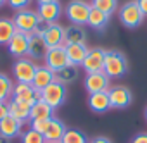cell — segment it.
Here are the masks:
<instances>
[{
	"mask_svg": "<svg viewBox=\"0 0 147 143\" xmlns=\"http://www.w3.org/2000/svg\"><path fill=\"white\" fill-rule=\"evenodd\" d=\"M42 100L47 102L52 109H57L64 104L66 100V86L59 81H54L50 83L47 88L42 90Z\"/></svg>",
	"mask_w": 147,
	"mask_h": 143,
	"instance_id": "7",
	"label": "cell"
},
{
	"mask_svg": "<svg viewBox=\"0 0 147 143\" xmlns=\"http://www.w3.org/2000/svg\"><path fill=\"white\" fill-rule=\"evenodd\" d=\"M21 143H47V141H45L42 133H38V131L30 128L28 131H24L21 134Z\"/></svg>",
	"mask_w": 147,
	"mask_h": 143,
	"instance_id": "30",
	"label": "cell"
},
{
	"mask_svg": "<svg viewBox=\"0 0 147 143\" xmlns=\"http://www.w3.org/2000/svg\"><path fill=\"white\" fill-rule=\"evenodd\" d=\"M42 38L45 40V43H47L49 48L61 47V45H64V28L59 23L49 24V28L45 29V33L42 35Z\"/></svg>",
	"mask_w": 147,
	"mask_h": 143,
	"instance_id": "14",
	"label": "cell"
},
{
	"mask_svg": "<svg viewBox=\"0 0 147 143\" xmlns=\"http://www.w3.org/2000/svg\"><path fill=\"white\" fill-rule=\"evenodd\" d=\"M36 67H38V64H35V60H31L30 57L16 59V62L12 64V74H14L18 83L31 85L35 73H36Z\"/></svg>",
	"mask_w": 147,
	"mask_h": 143,
	"instance_id": "4",
	"label": "cell"
},
{
	"mask_svg": "<svg viewBox=\"0 0 147 143\" xmlns=\"http://www.w3.org/2000/svg\"><path fill=\"white\" fill-rule=\"evenodd\" d=\"M12 23H14V26H16L18 31L33 35V29L40 23V16L36 14V11L23 9V11H16V14L12 17Z\"/></svg>",
	"mask_w": 147,
	"mask_h": 143,
	"instance_id": "5",
	"label": "cell"
},
{
	"mask_svg": "<svg viewBox=\"0 0 147 143\" xmlns=\"http://www.w3.org/2000/svg\"><path fill=\"white\" fill-rule=\"evenodd\" d=\"M76 78H78V67H76V65H71V64L55 73V81L62 83L64 86L69 85V83H73Z\"/></svg>",
	"mask_w": 147,
	"mask_h": 143,
	"instance_id": "26",
	"label": "cell"
},
{
	"mask_svg": "<svg viewBox=\"0 0 147 143\" xmlns=\"http://www.w3.org/2000/svg\"><path fill=\"white\" fill-rule=\"evenodd\" d=\"M104 57H106V50L102 48H88V53L85 57V60L82 62V67L85 69V73H102L104 71Z\"/></svg>",
	"mask_w": 147,
	"mask_h": 143,
	"instance_id": "10",
	"label": "cell"
},
{
	"mask_svg": "<svg viewBox=\"0 0 147 143\" xmlns=\"http://www.w3.org/2000/svg\"><path fill=\"white\" fill-rule=\"evenodd\" d=\"M9 116V102H0V121Z\"/></svg>",
	"mask_w": 147,
	"mask_h": 143,
	"instance_id": "34",
	"label": "cell"
},
{
	"mask_svg": "<svg viewBox=\"0 0 147 143\" xmlns=\"http://www.w3.org/2000/svg\"><path fill=\"white\" fill-rule=\"evenodd\" d=\"M61 143H88V138L80 129H66Z\"/></svg>",
	"mask_w": 147,
	"mask_h": 143,
	"instance_id": "28",
	"label": "cell"
},
{
	"mask_svg": "<svg viewBox=\"0 0 147 143\" xmlns=\"http://www.w3.org/2000/svg\"><path fill=\"white\" fill-rule=\"evenodd\" d=\"M36 14L40 16L42 21H45L49 24H54V23L59 21V17L62 14V5L59 4V0H55V2H49V4H42V5H38Z\"/></svg>",
	"mask_w": 147,
	"mask_h": 143,
	"instance_id": "13",
	"label": "cell"
},
{
	"mask_svg": "<svg viewBox=\"0 0 147 143\" xmlns=\"http://www.w3.org/2000/svg\"><path fill=\"white\" fill-rule=\"evenodd\" d=\"M137 4H138L140 11L144 12V16H147V0H137Z\"/></svg>",
	"mask_w": 147,
	"mask_h": 143,
	"instance_id": "37",
	"label": "cell"
},
{
	"mask_svg": "<svg viewBox=\"0 0 147 143\" xmlns=\"http://www.w3.org/2000/svg\"><path fill=\"white\" fill-rule=\"evenodd\" d=\"M21 129H23V122H19L12 116H7V117H4L2 121H0V134L9 138V140L19 136Z\"/></svg>",
	"mask_w": 147,
	"mask_h": 143,
	"instance_id": "19",
	"label": "cell"
},
{
	"mask_svg": "<svg viewBox=\"0 0 147 143\" xmlns=\"http://www.w3.org/2000/svg\"><path fill=\"white\" fill-rule=\"evenodd\" d=\"M16 26L12 23V19L9 17H2L0 19V45H7L11 41V38L16 35Z\"/></svg>",
	"mask_w": 147,
	"mask_h": 143,
	"instance_id": "25",
	"label": "cell"
},
{
	"mask_svg": "<svg viewBox=\"0 0 147 143\" xmlns=\"http://www.w3.org/2000/svg\"><path fill=\"white\" fill-rule=\"evenodd\" d=\"M7 4L14 11H23V9H26L31 4V0H7Z\"/></svg>",
	"mask_w": 147,
	"mask_h": 143,
	"instance_id": "31",
	"label": "cell"
},
{
	"mask_svg": "<svg viewBox=\"0 0 147 143\" xmlns=\"http://www.w3.org/2000/svg\"><path fill=\"white\" fill-rule=\"evenodd\" d=\"M107 95H109L111 109H126L131 104V100H133V95H131L130 88L123 86V85L111 86L107 90Z\"/></svg>",
	"mask_w": 147,
	"mask_h": 143,
	"instance_id": "8",
	"label": "cell"
},
{
	"mask_svg": "<svg viewBox=\"0 0 147 143\" xmlns=\"http://www.w3.org/2000/svg\"><path fill=\"white\" fill-rule=\"evenodd\" d=\"M71 43H87V31L83 29V26L69 24L67 28H64V45Z\"/></svg>",
	"mask_w": 147,
	"mask_h": 143,
	"instance_id": "21",
	"label": "cell"
},
{
	"mask_svg": "<svg viewBox=\"0 0 147 143\" xmlns=\"http://www.w3.org/2000/svg\"><path fill=\"white\" fill-rule=\"evenodd\" d=\"M54 81H55V73H54V71L49 69L47 65H38L31 85H33L38 92H42L43 88H47V86H49L50 83H54Z\"/></svg>",
	"mask_w": 147,
	"mask_h": 143,
	"instance_id": "17",
	"label": "cell"
},
{
	"mask_svg": "<svg viewBox=\"0 0 147 143\" xmlns=\"http://www.w3.org/2000/svg\"><path fill=\"white\" fill-rule=\"evenodd\" d=\"M49 121L50 119H45V121H33V122H30L31 124V129H35V131H38V133H45V129H47V126H49Z\"/></svg>",
	"mask_w": 147,
	"mask_h": 143,
	"instance_id": "32",
	"label": "cell"
},
{
	"mask_svg": "<svg viewBox=\"0 0 147 143\" xmlns=\"http://www.w3.org/2000/svg\"><path fill=\"white\" fill-rule=\"evenodd\" d=\"M88 143H113L107 136H95L92 141H88Z\"/></svg>",
	"mask_w": 147,
	"mask_h": 143,
	"instance_id": "36",
	"label": "cell"
},
{
	"mask_svg": "<svg viewBox=\"0 0 147 143\" xmlns=\"http://www.w3.org/2000/svg\"><path fill=\"white\" fill-rule=\"evenodd\" d=\"M30 36L28 33H21V31H16V35L11 38V41L7 43V48H9V53L16 59H23L28 55V45H30Z\"/></svg>",
	"mask_w": 147,
	"mask_h": 143,
	"instance_id": "12",
	"label": "cell"
},
{
	"mask_svg": "<svg viewBox=\"0 0 147 143\" xmlns=\"http://www.w3.org/2000/svg\"><path fill=\"white\" fill-rule=\"evenodd\" d=\"M42 98V92H38L33 85H26V83H16L14 85V92H12V98L19 104L30 105L33 107L38 100Z\"/></svg>",
	"mask_w": 147,
	"mask_h": 143,
	"instance_id": "6",
	"label": "cell"
},
{
	"mask_svg": "<svg viewBox=\"0 0 147 143\" xmlns=\"http://www.w3.org/2000/svg\"><path fill=\"white\" fill-rule=\"evenodd\" d=\"M30 105H24V104H19L16 100H9V116H12L14 119H18L19 122H26L30 121Z\"/></svg>",
	"mask_w": 147,
	"mask_h": 143,
	"instance_id": "24",
	"label": "cell"
},
{
	"mask_svg": "<svg viewBox=\"0 0 147 143\" xmlns=\"http://www.w3.org/2000/svg\"><path fill=\"white\" fill-rule=\"evenodd\" d=\"M49 28V23H45V21H42L40 19V23L36 24V28L33 29V35H38V36H42L43 33H45V29Z\"/></svg>",
	"mask_w": 147,
	"mask_h": 143,
	"instance_id": "33",
	"label": "cell"
},
{
	"mask_svg": "<svg viewBox=\"0 0 147 143\" xmlns=\"http://www.w3.org/2000/svg\"><path fill=\"white\" fill-rule=\"evenodd\" d=\"M12 92H14V83L12 80L0 73V102H9L12 98Z\"/></svg>",
	"mask_w": 147,
	"mask_h": 143,
	"instance_id": "27",
	"label": "cell"
},
{
	"mask_svg": "<svg viewBox=\"0 0 147 143\" xmlns=\"http://www.w3.org/2000/svg\"><path fill=\"white\" fill-rule=\"evenodd\" d=\"M109 81L111 78L104 73H90L85 76V90L88 92V95L92 93H99V92H107L111 86H109Z\"/></svg>",
	"mask_w": 147,
	"mask_h": 143,
	"instance_id": "11",
	"label": "cell"
},
{
	"mask_svg": "<svg viewBox=\"0 0 147 143\" xmlns=\"http://www.w3.org/2000/svg\"><path fill=\"white\" fill-rule=\"evenodd\" d=\"M5 4H7V0H0V9H2V7H4Z\"/></svg>",
	"mask_w": 147,
	"mask_h": 143,
	"instance_id": "40",
	"label": "cell"
},
{
	"mask_svg": "<svg viewBox=\"0 0 147 143\" xmlns=\"http://www.w3.org/2000/svg\"><path fill=\"white\" fill-rule=\"evenodd\" d=\"M45 65L49 69H52L54 73L64 69L66 65H69V60H67V55H66V47L61 45V47H52L47 50V55L43 59Z\"/></svg>",
	"mask_w": 147,
	"mask_h": 143,
	"instance_id": "9",
	"label": "cell"
},
{
	"mask_svg": "<svg viewBox=\"0 0 147 143\" xmlns=\"http://www.w3.org/2000/svg\"><path fill=\"white\" fill-rule=\"evenodd\" d=\"M92 5L85 0H69L67 5L64 7V14L71 24L83 26L88 23V14H90Z\"/></svg>",
	"mask_w": 147,
	"mask_h": 143,
	"instance_id": "2",
	"label": "cell"
},
{
	"mask_svg": "<svg viewBox=\"0 0 147 143\" xmlns=\"http://www.w3.org/2000/svg\"><path fill=\"white\" fill-rule=\"evenodd\" d=\"M131 143H147V133H138L133 136Z\"/></svg>",
	"mask_w": 147,
	"mask_h": 143,
	"instance_id": "35",
	"label": "cell"
},
{
	"mask_svg": "<svg viewBox=\"0 0 147 143\" xmlns=\"http://www.w3.org/2000/svg\"><path fill=\"white\" fill-rule=\"evenodd\" d=\"M104 73L113 78H123L128 73V60L119 50H106L104 57Z\"/></svg>",
	"mask_w": 147,
	"mask_h": 143,
	"instance_id": "1",
	"label": "cell"
},
{
	"mask_svg": "<svg viewBox=\"0 0 147 143\" xmlns=\"http://www.w3.org/2000/svg\"><path fill=\"white\" fill-rule=\"evenodd\" d=\"M49 143H61V141H49Z\"/></svg>",
	"mask_w": 147,
	"mask_h": 143,
	"instance_id": "41",
	"label": "cell"
},
{
	"mask_svg": "<svg viewBox=\"0 0 147 143\" xmlns=\"http://www.w3.org/2000/svg\"><path fill=\"white\" fill-rule=\"evenodd\" d=\"M47 43L42 36L38 35H31L30 36V45H28V57L31 60H43L45 55H47Z\"/></svg>",
	"mask_w": 147,
	"mask_h": 143,
	"instance_id": "16",
	"label": "cell"
},
{
	"mask_svg": "<svg viewBox=\"0 0 147 143\" xmlns=\"http://www.w3.org/2000/svg\"><path fill=\"white\" fill-rule=\"evenodd\" d=\"M118 16H119V21L123 23V26H126L130 29L138 28L144 23V19H145L144 12L140 11V7L137 4V0H128V2H125L119 7V14Z\"/></svg>",
	"mask_w": 147,
	"mask_h": 143,
	"instance_id": "3",
	"label": "cell"
},
{
	"mask_svg": "<svg viewBox=\"0 0 147 143\" xmlns=\"http://www.w3.org/2000/svg\"><path fill=\"white\" fill-rule=\"evenodd\" d=\"M90 5L111 16V14H114L116 9H118V0H92Z\"/></svg>",
	"mask_w": 147,
	"mask_h": 143,
	"instance_id": "29",
	"label": "cell"
},
{
	"mask_svg": "<svg viewBox=\"0 0 147 143\" xmlns=\"http://www.w3.org/2000/svg\"><path fill=\"white\" fill-rule=\"evenodd\" d=\"M38 2V5H42V4H49V2H55V0H36Z\"/></svg>",
	"mask_w": 147,
	"mask_h": 143,
	"instance_id": "39",
	"label": "cell"
},
{
	"mask_svg": "<svg viewBox=\"0 0 147 143\" xmlns=\"http://www.w3.org/2000/svg\"><path fill=\"white\" fill-rule=\"evenodd\" d=\"M145 121H147V109H145Z\"/></svg>",
	"mask_w": 147,
	"mask_h": 143,
	"instance_id": "42",
	"label": "cell"
},
{
	"mask_svg": "<svg viewBox=\"0 0 147 143\" xmlns=\"http://www.w3.org/2000/svg\"><path fill=\"white\" fill-rule=\"evenodd\" d=\"M88 107L97 112V114H104L111 109V102H109V95L107 92H99V93H92L88 97Z\"/></svg>",
	"mask_w": 147,
	"mask_h": 143,
	"instance_id": "20",
	"label": "cell"
},
{
	"mask_svg": "<svg viewBox=\"0 0 147 143\" xmlns=\"http://www.w3.org/2000/svg\"><path fill=\"white\" fill-rule=\"evenodd\" d=\"M50 117H54V109L47 102H43L42 98L30 109V122H33V121H45V119H50Z\"/></svg>",
	"mask_w": 147,
	"mask_h": 143,
	"instance_id": "22",
	"label": "cell"
},
{
	"mask_svg": "<svg viewBox=\"0 0 147 143\" xmlns=\"http://www.w3.org/2000/svg\"><path fill=\"white\" fill-rule=\"evenodd\" d=\"M109 19H111L109 14H106V12L92 7L90 9V14H88V23L87 24L92 29H95V31H104L107 28V24H109Z\"/></svg>",
	"mask_w": 147,
	"mask_h": 143,
	"instance_id": "23",
	"label": "cell"
},
{
	"mask_svg": "<svg viewBox=\"0 0 147 143\" xmlns=\"http://www.w3.org/2000/svg\"><path fill=\"white\" fill-rule=\"evenodd\" d=\"M66 47V55L71 65H82V62L85 60L87 53H88V47L87 43H71V45H64Z\"/></svg>",
	"mask_w": 147,
	"mask_h": 143,
	"instance_id": "15",
	"label": "cell"
},
{
	"mask_svg": "<svg viewBox=\"0 0 147 143\" xmlns=\"http://www.w3.org/2000/svg\"><path fill=\"white\" fill-rule=\"evenodd\" d=\"M66 129H67V128L64 126V122H62L61 119L50 117L49 126H47V129H45V133H43V138H45L47 143H49V141H61L62 136H64V133H66Z\"/></svg>",
	"mask_w": 147,
	"mask_h": 143,
	"instance_id": "18",
	"label": "cell"
},
{
	"mask_svg": "<svg viewBox=\"0 0 147 143\" xmlns=\"http://www.w3.org/2000/svg\"><path fill=\"white\" fill-rule=\"evenodd\" d=\"M0 143H11V140H9V138H5V136H2V134H0Z\"/></svg>",
	"mask_w": 147,
	"mask_h": 143,
	"instance_id": "38",
	"label": "cell"
}]
</instances>
